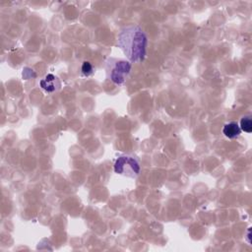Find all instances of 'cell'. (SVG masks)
Instances as JSON below:
<instances>
[{"mask_svg":"<svg viewBox=\"0 0 252 252\" xmlns=\"http://www.w3.org/2000/svg\"><path fill=\"white\" fill-rule=\"evenodd\" d=\"M240 129L241 131H244L246 133H251L252 132V119L250 115L243 116L240 120Z\"/></svg>","mask_w":252,"mask_h":252,"instance_id":"obj_6","label":"cell"},{"mask_svg":"<svg viewBox=\"0 0 252 252\" xmlns=\"http://www.w3.org/2000/svg\"><path fill=\"white\" fill-rule=\"evenodd\" d=\"M117 45L129 62H141L146 57L148 38L137 25L121 29L117 37Z\"/></svg>","mask_w":252,"mask_h":252,"instance_id":"obj_1","label":"cell"},{"mask_svg":"<svg viewBox=\"0 0 252 252\" xmlns=\"http://www.w3.org/2000/svg\"><path fill=\"white\" fill-rule=\"evenodd\" d=\"M114 169L117 175L130 179H136L140 174L141 166L139 160L134 156L122 155L115 160Z\"/></svg>","mask_w":252,"mask_h":252,"instance_id":"obj_3","label":"cell"},{"mask_svg":"<svg viewBox=\"0 0 252 252\" xmlns=\"http://www.w3.org/2000/svg\"><path fill=\"white\" fill-rule=\"evenodd\" d=\"M40 86L46 93H54L61 88V82L58 77L48 74L40 81Z\"/></svg>","mask_w":252,"mask_h":252,"instance_id":"obj_4","label":"cell"},{"mask_svg":"<svg viewBox=\"0 0 252 252\" xmlns=\"http://www.w3.org/2000/svg\"><path fill=\"white\" fill-rule=\"evenodd\" d=\"M81 72L84 76H91L94 73V66L89 61H84L81 66Z\"/></svg>","mask_w":252,"mask_h":252,"instance_id":"obj_7","label":"cell"},{"mask_svg":"<svg viewBox=\"0 0 252 252\" xmlns=\"http://www.w3.org/2000/svg\"><path fill=\"white\" fill-rule=\"evenodd\" d=\"M223 133L226 137L229 139H234L238 137L241 134V129L237 122L231 121L229 123H227L223 128Z\"/></svg>","mask_w":252,"mask_h":252,"instance_id":"obj_5","label":"cell"},{"mask_svg":"<svg viewBox=\"0 0 252 252\" xmlns=\"http://www.w3.org/2000/svg\"><path fill=\"white\" fill-rule=\"evenodd\" d=\"M131 63L127 60L109 57L106 61L107 78L116 86L122 85L131 72Z\"/></svg>","mask_w":252,"mask_h":252,"instance_id":"obj_2","label":"cell"}]
</instances>
